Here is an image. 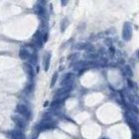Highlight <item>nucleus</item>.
Here are the masks:
<instances>
[{
	"label": "nucleus",
	"instance_id": "obj_3",
	"mask_svg": "<svg viewBox=\"0 0 139 139\" xmlns=\"http://www.w3.org/2000/svg\"><path fill=\"white\" fill-rule=\"evenodd\" d=\"M74 80V75L72 73H68L64 76V79L61 82V85L63 86H69V85H72V81Z\"/></svg>",
	"mask_w": 139,
	"mask_h": 139
},
{
	"label": "nucleus",
	"instance_id": "obj_13",
	"mask_svg": "<svg viewBox=\"0 0 139 139\" xmlns=\"http://www.w3.org/2000/svg\"><path fill=\"white\" fill-rule=\"evenodd\" d=\"M127 85H128V86H129L130 88H133V87H134V82H133L130 79L127 80Z\"/></svg>",
	"mask_w": 139,
	"mask_h": 139
},
{
	"label": "nucleus",
	"instance_id": "obj_9",
	"mask_svg": "<svg viewBox=\"0 0 139 139\" xmlns=\"http://www.w3.org/2000/svg\"><path fill=\"white\" fill-rule=\"evenodd\" d=\"M25 69H26V72L28 74H29L30 76H33L34 75V73H33V69H32V67L30 65H25Z\"/></svg>",
	"mask_w": 139,
	"mask_h": 139
},
{
	"label": "nucleus",
	"instance_id": "obj_12",
	"mask_svg": "<svg viewBox=\"0 0 139 139\" xmlns=\"http://www.w3.org/2000/svg\"><path fill=\"white\" fill-rule=\"evenodd\" d=\"M104 43H105V45H107L109 48H110V47H112V41H111L109 38H107L106 40L104 41Z\"/></svg>",
	"mask_w": 139,
	"mask_h": 139
},
{
	"label": "nucleus",
	"instance_id": "obj_2",
	"mask_svg": "<svg viewBox=\"0 0 139 139\" xmlns=\"http://www.w3.org/2000/svg\"><path fill=\"white\" fill-rule=\"evenodd\" d=\"M17 111L21 115H23L24 117H26L27 119L30 118V115H31L30 109L28 108L26 105H24V104H18L17 105Z\"/></svg>",
	"mask_w": 139,
	"mask_h": 139
},
{
	"label": "nucleus",
	"instance_id": "obj_4",
	"mask_svg": "<svg viewBox=\"0 0 139 139\" xmlns=\"http://www.w3.org/2000/svg\"><path fill=\"white\" fill-rule=\"evenodd\" d=\"M9 136L12 139H25L24 134L20 130H12L9 132Z\"/></svg>",
	"mask_w": 139,
	"mask_h": 139
},
{
	"label": "nucleus",
	"instance_id": "obj_11",
	"mask_svg": "<svg viewBox=\"0 0 139 139\" xmlns=\"http://www.w3.org/2000/svg\"><path fill=\"white\" fill-rule=\"evenodd\" d=\"M130 109H131V111H133L135 114H139V109L137 108V106L136 105H134V104H130Z\"/></svg>",
	"mask_w": 139,
	"mask_h": 139
},
{
	"label": "nucleus",
	"instance_id": "obj_1",
	"mask_svg": "<svg viewBox=\"0 0 139 139\" xmlns=\"http://www.w3.org/2000/svg\"><path fill=\"white\" fill-rule=\"evenodd\" d=\"M122 38L124 39L125 41L130 40L131 38V26L128 22H126L123 26V30H122Z\"/></svg>",
	"mask_w": 139,
	"mask_h": 139
},
{
	"label": "nucleus",
	"instance_id": "obj_8",
	"mask_svg": "<svg viewBox=\"0 0 139 139\" xmlns=\"http://www.w3.org/2000/svg\"><path fill=\"white\" fill-rule=\"evenodd\" d=\"M50 58H51V55H47L45 58V71H48L49 69V65H50Z\"/></svg>",
	"mask_w": 139,
	"mask_h": 139
},
{
	"label": "nucleus",
	"instance_id": "obj_18",
	"mask_svg": "<svg viewBox=\"0 0 139 139\" xmlns=\"http://www.w3.org/2000/svg\"><path fill=\"white\" fill-rule=\"evenodd\" d=\"M137 57H139V51H137Z\"/></svg>",
	"mask_w": 139,
	"mask_h": 139
},
{
	"label": "nucleus",
	"instance_id": "obj_6",
	"mask_svg": "<svg viewBox=\"0 0 139 139\" xmlns=\"http://www.w3.org/2000/svg\"><path fill=\"white\" fill-rule=\"evenodd\" d=\"M19 57H20L22 60H23V61H27L28 59L31 58V55L29 54V52H28L26 49L22 48V49L20 50V52H19Z\"/></svg>",
	"mask_w": 139,
	"mask_h": 139
},
{
	"label": "nucleus",
	"instance_id": "obj_7",
	"mask_svg": "<svg viewBox=\"0 0 139 139\" xmlns=\"http://www.w3.org/2000/svg\"><path fill=\"white\" fill-rule=\"evenodd\" d=\"M127 123H128V126L130 127V128L134 131V132H137L138 130V125H137V122H134V121H132L130 119H127Z\"/></svg>",
	"mask_w": 139,
	"mask_h": 139
},
{
	"label": "nucleus",
	"instance_id": "obj_10",
	"mask_svg": "<svg viewBox=\"0 0 139 139\" xmlns=\"http://www.w3.org/2000/svg\"><path fill=\"white\" fill-rule=\"evenodd\" d=\"M57 79H58V73H55L54 74V76H53V77H52V81H51V87H53L54 86H55V83H56V81H57Z\"/></svg>",
	"mask_w": 139,
	"mask_h": 139
},
{
	"label": "nucleus",
	"instance_id": "obj_16",
	"mask_svg": "<svg viewBox=\"0 0 139 139\" xmlns=\"http://www.w3.org/2000/svg\"><path fill=\"white\" fill-rule=\"evenodd\" d=\"M132 139H139V133L137 132H134L132 134Z\"/></svg>",
	"mask_w": 139,
	"mask_h": 139
},
{
	"label": "nucleus",
	"instance_id": "obj_15",
	"mask_svg": "<svg viewBox=\"0 0 139 139\" xmlns=\"http://www.w3.org/2000/svg\"><path fill=\"white\" fill-rule=\"evenodd\" d=\"M87 57L90 58V59H97L98 58V55L97 54H96V55H94V54H90Z\"/></svg>",
	"mask_w": 139,
	"mask_h": 139
},
{
	"label": "nucleus",
	"instance_id": "obj_19",
	"mask_svg": "<svg viewBox=\"0 0 139 139\" xmlns=\"http://www.w3.org/2000/svg\"><path fill=\"white\" fill-rule=\"evenodd\" d=\"M103 139H106V138H103Z\"/></svg>",
	"mask_w": 139,
	"mask_h": 139
},
{
	"label": "nucleus",
	"instance_id": "obj_17",
	"mask_svg": "<svg viewBox=\"0 0 139 139\" xmlns=\"http://www.w3.org/2000/svg\"><path fill=\"white\" fill-rule=\"evenodd\" d=\"M109 51H110L111 53H114V52H115V50H114L113 47H110V48H109Z\"/></svg>",
	"mask_w": 139,
	"mask_h": 139
},
{
	"label": "nucleus",
	"instance_id": "obj_14",
	"mask_svg": "<svg viewBox=\"0 0 139 139\" xmlns=\"http://www.w3.org/2000/svg\"><path fill=\"white\" fill-rule=\"evenodd\" d=\"M126 72H127V74H128V76L132 77L133 73H132V71H131V68H130L129 66H126Z\"/></svg>",
	"mask_w": 139,
	"mask_h": 139
},
{
	"label": "nucleus",
	"instance_id": "obj_5",
	"mask_svg": "<svg viewBox=\"0 0 139 139\" xmlns=\"http://www.w3.org/2000/svg\"><path fill=\"white\" fill-rule=\"evenodd\" d=\"M12 119H13V121L15 122L16 125H17L19 128H24V127L26 126L25 121L22 117H19V116H13Z\"/></svg>",
	"mask_w": 139,
	"mask_h": 139
}]
</instances>
